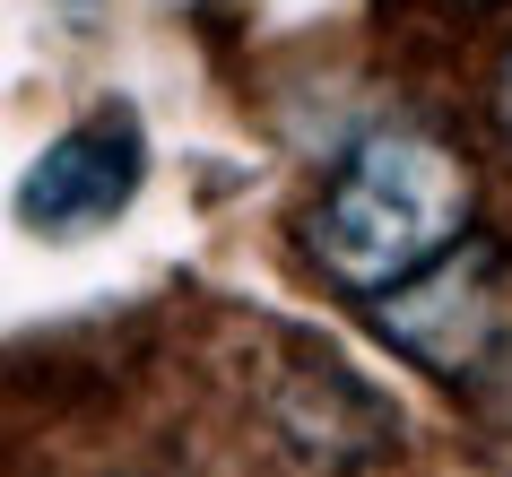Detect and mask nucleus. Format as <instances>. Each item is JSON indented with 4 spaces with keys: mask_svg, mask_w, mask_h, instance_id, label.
I'll use <instances>...</instances> for the list:
<instances>
[{
    "mask_svg": "<svg viewBox=\"0 0 512 477\" xmlns=\"http://www.w3.org/2000/svg\"><path fill=\"white\" fill-rule=\"evenodd\" d=\"M460 9H504V0H460Z\"/></svg>",
    "mask_w": 512,
    "mask_h": 477,
    "instance_id": "6",
    "label": "nucleus"
},
{
    "mask_svg": "<svg viewBox=\"0 0 512 477\" xmlns=\"http://www.w3.org/2000/svg\"><path fill=\"white\" fill-rule=\"evenodd\" d=\"M495 122H504V139H512V61H504V79H495Z\"/></svg>",
    "mask_w": 512,
    "mask_h": 477,
    "instance_id": "4",
    "label": "nucleus"
},
{
    "mask_svg": "<svg viewBox=\"0 0 512 477\" xmlns=\"http://www.w3.org/2000/svg\"><path fill=\"white\" fill-rule=\"evenodd\" d=\"M148 183V122H139L131 96H105L87 105L70 131L27 165L18 183V226L44 243H79V235H105L113 217L139 200Z\"/></svg>",
    "mask_w": 512,
    "mask_h": 477,
    "instance_id": "3",
    "label": "nucleus"
},
{
    "mask_svg": "<svg viewBox=\"0 0 512 477\" xmlns=\"http://www.w3.org/2000/svg\"><path fill=\"white\" fill-rule=\"evenodd\" d=\"M61 18H70V27H87V18H96V9H105V0H53Z\"/></svg>",
    "mask_w": 512,
    "mask_h": 477,
    "instance_id": "5",
    "label": "nucleus"
},
{
    "mask_svg": "<svg viewBox=\"0 0 512 477\" xmlns=\"http://www.w3.org/2000/svg\"><path fill=\"white\" fill-rule=\"evenodd\" d=\"M374 339L391 356H408L417 373H434L443 391H478L495 382L512 356V269L504 243L460 235L443 261H426L417 278H400L391 295H374Z\"/></svg>",
    "mask_w": 512,
    "mask_h": 477,
    "instance_id": "2",
    "label": "nucleus"
},
{
    "mask_svg": "<svg viewBox=\"0 0 512 477\" xmlns=\"http://www.w3.org/2000/svg\"><path fill=\"white\" fill-rule=\"evenodd\" d=\"M469 217H478V183L452 139H434L426 122H374L322 183L304 217V252L330 287L374 304L426 261H443L469 235Z\"/></svg>",
    "mask_w": 512,
    "mask_h": 477,
    "instance_id": "1",
    "label": "nucleus"
}]
</instances>
